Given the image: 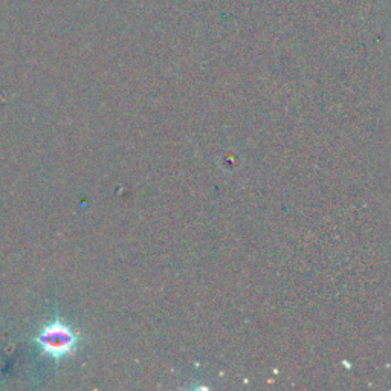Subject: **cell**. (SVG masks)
I'll return each instance as SVG.
<instances>
[{"mask_svg":"<svg viewBox=\"0 0 391 391\" xmlns=\"http://www.w3.org/2000/svg\"><path fill=\"white\" fill-rule=\"evenodd\" d=\"M36 343L42 352L50 358L61 359L75 352L78 346V333L61 320L48 323L38 332Z\"/></svg>","mask_w":391,"mask_h":391,"instance_id":"1","label":"cell"}]
</instances>
